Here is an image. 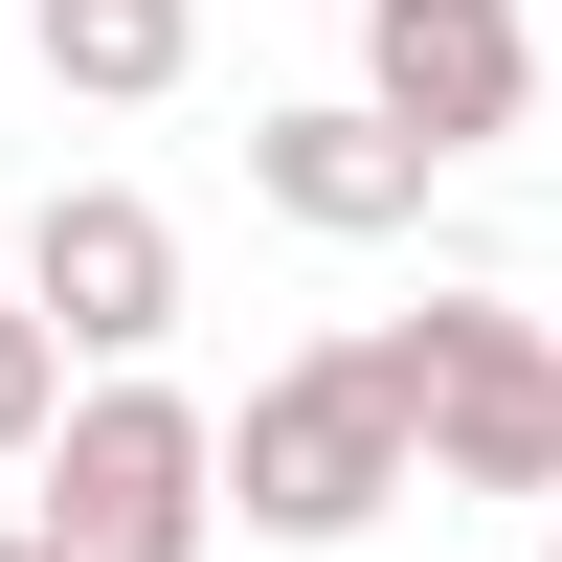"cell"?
Wrapping results in <instances>:
<instances>
[{"instance_id":"obj_1","label":"cell","mask_w":562,"mask_h":562,"mask_svg":"<svg viewBox=\"0 0 562 562\" xmlns=\"http://www.w3.org/2000/svg\"><path fill=\"white\" fill-rule=\"evenodd\" d=\"M383 405H405V473H450V495H562V338L518 293H428V315H383Z\"/></svg>"},{"instance_id":"obj_5","label":"cell","mask_w":562,"mask_h":562,"mask_svg":"<svg viewBox=\"0 0 562 562\" xmlns=\"http://www.w3.org/2000/svg\"><path fill=\"white\" fill-rule=\"evenodd\" d=\"M23 315H45L68 360H158V338H180V225L135 203V180H68V203L23 225Z\"/></svg>"},{"instance_id":"obj_8","label":"cell","mask_w":562,"mask_h":562,"mask_svg":"<svg viewBox=\"0 0 562 562\" xmlns=\"http://www.w3.org/2000/svg\"><path fill=\"white\" fill-rule=\"evenodd\" d=\"M45 405H68V338H45V315H0V473L45 450Z\"/></svg>"},{"instance_id":"obj_6","label":"cell","mask_w":562,"mask_h":562,"mask_svg":"<svg viewBox=\"0 0 562 562\" xmlns=\"http://www.w3.org/2000/svg\"><path fill=\"white\" fill-rule=\"evenodd\" d=\"M248 203L315 225V248H383V225H428V135H383L338 90V113H248Z\"/></svg>"},{"instance_id":"obj_2","label":"cell","mask_w":562,"mask_h":562,"mask_svg":"<svg viewBox=\"0 0 562 562\" xmlns=\"http://www.w3.org/2000/svg\"><path fill=\"white\" fill-rule=\"evenodd\" d=\"M203 495H225L248 540H360V518H405V405H383V360H360V338L270 360V383L203 428Z\"/></svg>"},{"instance_id":"obj_3","label":"cell","mask_w":562,"mask_h":562,"mask_svg":"<svg viewBox=\"0 0 562 562\" xmlns=\"http://www.w3.org/2000/svg\"><path fill=\"white\" fill-rule=\"evenodd\" d=\"M23 473H45V562H203V518H225V495H203V405H180V383H90V405H45V450H23Z\"/></svg>"},{"instance_id":"obj_9","label":"cell","mask_w":562,"mask_h":562,"mask_svg":"<svg viewBox=\"0 0 562 562\" xmlns=\"http://www.w3.org/2000/svg\"><path fill=\"white\" fill-rule=\"evenodd\" d=\"M0 562H45V540H0Z\"/></svg>"},{"instance_id":"obj_4","label":"cell","mask_w":562,"mask_h":562,"mask_svg":"<svg viewBox=\"0 0 562 562\" xmlns=\"http://www.w3.org/2000/svg\"><path fill=\"white\" fill-rule=\"evenodd\" d=\"M360 113L428 135V158H473V135L540 113V23L518 0H360Z\"/></svg>"},{"instance_id":"obj_10","label":"cell","mask_w":562,"mask_h":562,"mask_svg":"<svg viewBox=\"0 0 562 562\" xmlns=\"http://www.w3.org/2000/svg\"><path fill=\"white\" fill-rule=\"evenodd\" d=\"M540 562H562V540H540Z\"/></svg>"},{"instance_id":"obj_7","label":"cell","mask_w":562,"mask_h":562,"mask_svg":"<svg viewBox=\"0 0 562 562\" xmlns=\"http://www.w3.org/2000/svg\"><path fill=\"white\" fill-rule=\"evenodd\" d=\"M23 45H45V90H90V113H158L180 45H203V0H23Z\"/></svg>"}]
</instances>
